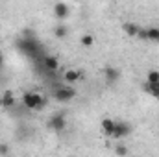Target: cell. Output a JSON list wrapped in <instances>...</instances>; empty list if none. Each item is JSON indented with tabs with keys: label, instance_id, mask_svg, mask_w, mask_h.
I'll return each mask as SVG.
<instances>
[{
	"label": "cell",
	"instance_id": "cell-1",
	"mask_svg": "<svg viewBox=\"0 0 159 157\" xmlns=\"http://www.w3.org/2000/svg\"><path fill=\"white\" fill-rule=\"evenodd\" d=\"M22 104L32 111H41L46 104V98L39 92H24L22 94Z\"/></svg>",
	"mask_w": 159,
	"mask_h": 157
},
{
	"label": "cell",
	"instance_id": "cell-2",
	"mask_svg": "<svg viewBox=\"0 0 159 157\" xmlns=\"http://www.w3.org/2000/svg\"><path fill=\"white\" fill-rule=\"evenodd\" d=\"M54 98H56L57 102H70L72 98H76V89L70 87V85H63V87L56 89Z\"/></svg>",
	"mask_w": 159,
	"mask_h": 157
},
{
	"label": "cell",
	"instance_id": "cell-3",
	"mask_svg": "<svg viewBox=\"0 0 159 157\" xmlns=\"http://www.w3.org/2000/svg\"><path fill=\"white\" fill-rule=\"evenodd\" d=\"M48 128L52 131H63L67 128V117L63 113H56L48 118Z\"/></svg>",
	"mask_w": 159,
	"mask_h": 157
},
{
	"label": "cell",
	"instance_id": "cell-4",
	"mask_svg": "<svg viewBox=\"0 0 159 157\" xmlns=\"http://www.w3.org/2000/svg\"><path fill=\"white\" fill-rule=\"evenodd\" d=\"M129 133H131V126L128 122H115V129H113L111 139H124Z\"/></svg>",
	"mask_w": 159,
	"mask_h": 157
},
{
	"label": "cell",
	"instance_id": "cell-5",
	"mask_svg": "<svg viewBox=\"0 0 159 157\" xmlns=\"http://www.w3.org/2000/svg\"><path fill=\"white\" fill-rule=\"evenodd\" d=\"M54 15H56L59 20L69 19V15H70V7H69V4H65V2H57V4H54Z\"/></svg>",
	"mask_w": 159,
	"mask_h": 157
},
{
	"label": "cell",
	"instance_id": "cell-6",
	"mask_svg": "<svg viewBox=\"0 0 159 157\" xmlns=\"http://www.w3.org/2000/svg\"><path fill=\"white\" fill-rule=\"evenodd\" d=\"M104 78H106V81H107L109 85H115L120 78L119 69H115V67H106V69H104Z\"/></svg>",
	"mask_w": 159,
	"mask_h": 157
},
{
	"label": "cell",
	"instance_id": "cell-7",
	"mask_svg": "<svg viewBox=\"0 0 159 157\" xmlns=\"http://www.w3.org/2000/svg\"><path fill=\"white\" fill-rule=\"evenodd\" d=\"M100 129H102V133H104L106 137L111 139L113 129H115V120H113V118H104V120L100 122Z\"/></svg>",
	"mask_w": 159,
	"mask_h": 157
},
{
	"label": "cell",
	"instance_id": "cell-8",
	"mask_svg": "<svg viewBox=\"0 0 159 157\" xmlns=\"http://www.w3.org/2000/svg\"><path fill=\"white\" fill-rule=\"evenodd\" d=\"M0 105L2 107H13L15 105V94L11 91H6L2 94V98H0Z\"/></svg>",
	"mask_w": 159,
	"mask_h": 157
},
{
	"label": "cell",
	"instance_id": "cell-9",
	"mask_svg": "<svg viewBox=\"0 0 159 157\" xmlns=\"http://www.w3.org/2000/svg\"><path fill=\"white\" fill-rule=\"evenodd\" d=\"M139 24H135V22H124L122 24V30H124V34L126 35H129V37H137V32H139Z\"/></svg>",
	"mask_w": 159,
	"mask_h": 157
},
{
	"label": "cell",
	"instance_id": "cell-10",
	"mask_svg": "<svg viewBox=\"0 0 159 157\" xmlns=\"http://www.w3.org/2000/svg\"><path fill=\"white\" fill-rule=\"evenodd\" d=\"M80 78H81V72L76 70V69H69V70H65V76H63V79H65L67 83H76Z\"/></svg>",
	"mask_w": 159,
	"mask_h": 157
},
{
	"label": "cell",
	"instance_id": "cell-11",
	"mask_svg": "<svg viewBox=\"0 0 159 157\" xmlns=\"http://www.w3.org/2000/svg\"><path fill=\"white\" fill-rule=\"evenodd\" d=\"M144 91H146L150 96H154V98H157L159 100V81H156V83L146 81V83H144Z\"/></svg>",
	"mask_w": 159,
	"mask_h": 157
},
{
	"label": "cell",
	"instance_id": "cell-12",
	"mask_svg": "<svg viewBox=\"0 0 159 157\" xmlns=\"http://www.w3.org/2000/svg\"><path fill=\"white\" fill-rule=\"evenodd\" d=\"M44 67H46L48 70L56 72V70L59 69V61H57V57H54V56H46V57H44Z\"/></svg>",
	"mask_w": 159,
	"mask_h": 157
},
{
	"label": "cell",
	"instance_id": "cell-13",
	"mask_svg": "<svg viewBox=\"0 0 159 157\" xmlns=\"http://www.w3.org/2000/svg\"><path fill=\"white\" fill-rule=\"evenodd\" d=\"M54 35H56L57 39H65V37L69 35V28H67V24H57V26L54 28Z\"/></svg>",
	"mask_w": 159,
	"mask_h": 157
},
{
	"label": "cell",
	"instance_id": "cell-14",
	"mask_svg": "<svg viewBox=\"0 0 159 157\" xmlns=\"http://www.w3.org/2000/svg\"><path fill=\"white\" fill-rule=\"evenodd\" d=\"M80 44L85 46V48H91V46L94 44V35H93V34H85V35H81V37H80Z\"/></svg>",
	"mask_w": 159,
	"mask_h": 157
},
{
	"label": "cell",
	"instance_id": "cell-15",
	"mask_svg": "<svg viewBox=\"0 0 159 157\" xmlns=\"http://www.w3.org/2000/svg\"><path fill=\"white\" fill-rule=\"evenodd\" d=\"M146 81H152V83L159 81V70H156V69L148 70V74H146Z\"/></svg>",
	"mask_w": 159,
	"mask_h": 157
},
{
	"label": "cell",
	"instance_id": "cell-16",
	"mask_svg": "<svg viewBox=\"0 0 159 157\" xmlns=\"http://www.w3.org/2000/svg\"><path fill=\"white\" fill-rule=\"evenodd\" d=\"M148 41L159 43V28H148Z\"/></svg>",
	"mask_w": 159,
	"mask_h": 157
},
{
	"label": "cell",
	"instance_id": "cell-17",
	"mask_svg": "<svg viewBox=\"0 0 159 157\" xmlns=\"http://www.w3.org/2000/svg\"><path fill=\"white\" fill-rule=\"evenodd\" d=\"M115 154H117V155H128L129 150H128L124 144H117V146H115Z\"/></svg>",
	"mask_w": 159,
	"mask_h": 157
},
{
	"label": "cell",
	"instance_id": "cell-18",
	"mask_svg": "<svg viewBox=\"0 0 159 157\" xmlns=\"http://www.w3.org/2000/svg\"><path fill=\"white\" fill-rule=\"evenodd\" d=\"M137 37H139L141 41H148V28H139Z\"/></svg>",
	"mask_w": 159,
	"mask_h": 157
},
{
	"label": "cell",
	"instance_id": "cell-19",
	"mask_svg": "<svg viewBox=\"0 0 159 157\" xmlns=\"http://www.w3.org/2000/svg\"><path fill=\"white\" fill-rule=\"evenodd\" d=\"M9 154V146L7 144H0V155H7Z\"/></svg>",
	"mask_w": 159,
	"mask_h": 157
},
{
	"label": "cell",
	"instance_id": "cell-20",
	"mask_svg": "<svg viewBox=\"0 0 159 157\" xmlns=\"http://www.w3.org/2000/svg\"><path fill=\"white\" fill-rule=\"evenodd\" d=\"M0 67H2V56H0Z\"/></svg>",
	"mask_w": 159,
	"mask_h": 157
}]
</instances>
